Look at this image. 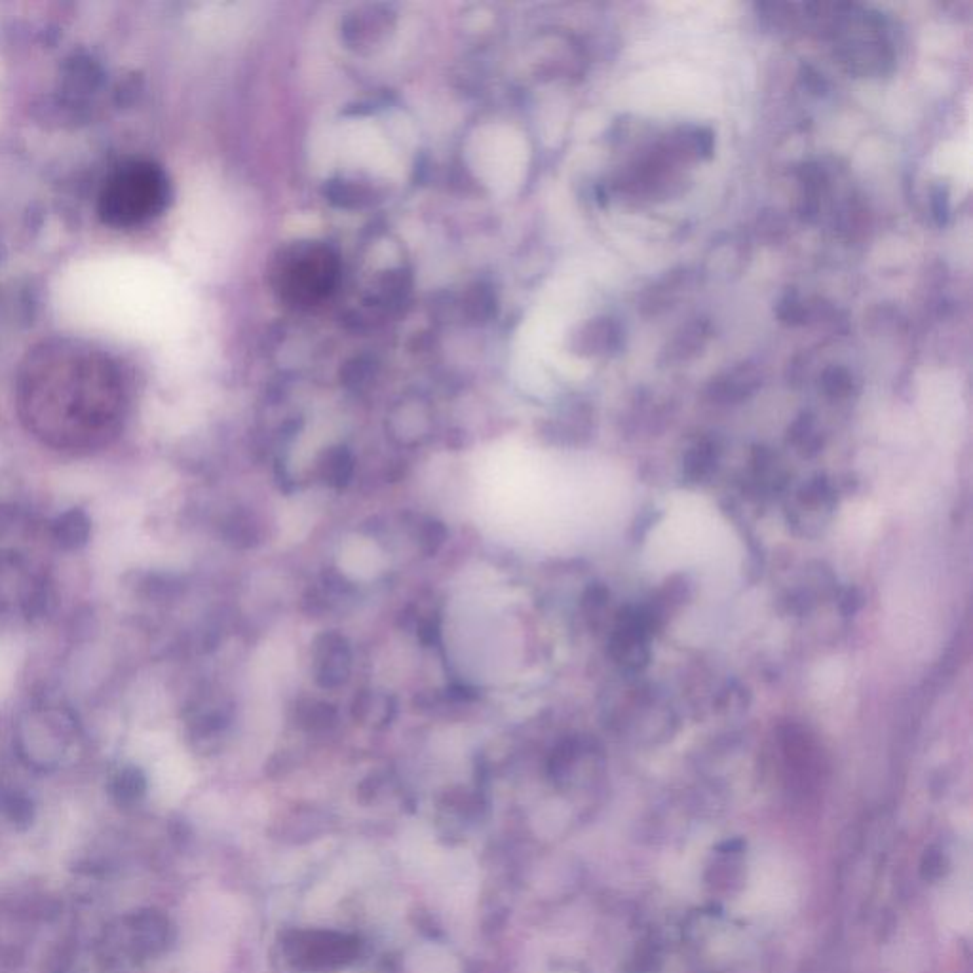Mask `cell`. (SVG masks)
I'll list each match as a JSON object with an SVG mask.
<instances>
[{
	"label": "cell",
	"instance_id": "cell-1",
	"mask_svg": "<svg viewBox=\"0 0 973 973\" xmlns=\"http://www.w3.org/2000/svg\"><path fill=\"white\" fill-rule=\"evenodd\" d=\"M16 384L23 417L50 438L105 436L124 411V379L115 360L78 339L54 337L33 346Z\"/></svg>",
	"mask_w": 973,
	"mask_h": 973
},
{
	"label": "cell",
	"instance_id": "cell-2",
	"mask_svg": "<svg viewBox=\"0 0 973 973\" xmlns=\"http://www.w3.org/2000/svg\"><path fill=\"white\" fill-rule=\"evenodd\" d=\"M170 181L149 160H130L107 175L97 194V215L113 229L147 225L166 210Z\"/></svg>",
	"mask_w": 973,
	"mask_h": 973
},
{
	"label": "cell",
	"instance_id": "cell-3",
	"mask_svg": "<svg viewBox=\"0 0 973 973\" xmlns=\"http://www.w3.org/2000/svg\"><path fill=\"white\" fill-rule=\"evenodd\" d=\"M276 278L286 299L310 305L331 291L337 280V261L322 246H297L280 259Z\"/></svg>",
	"mask_w": 973,
	"mask_h": 973
},
{
	"label": "cell",
	"instance_id": "cell-4",
	"mask_svg": "<svg viewBox=\"0 0 973 973\" xmlns=\"http://www.w3.org/2000/svg\"><path fill=\"white\" fill-rule=\"evenodd\" d=\"M90 531H92L90 517L78 508L61 514L52 527L54 540L63 550H77L80 546H84L90 538Z\"/></svg>",
	"mask_w": 973,
	"mask_h": 973
},
{
	"label": "cell",
	"instance_id": "cell-5",
	"mask_svg": "<svg viewBox=\"0 0 973 973\" xmlns=\"http://www.w3.org/2000/svg\"><path fill=\"white\" fill-rule=\"evenodd\" d=\"M320 671L318 679L322 681L324 687H335L348 675V656L344 649L343 641L335 637L325 639L324 649L318 654Z\"/></svg>",
	"mask_w": 973,
	"mask_h": 973
}]
</instances>
